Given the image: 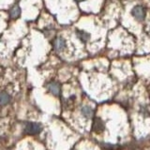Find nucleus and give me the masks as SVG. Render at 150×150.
I'll use <instances>...</instances> for the list:
<instances>
[{"instance_id":"obj_2","label":"nucleus","mask_w":150,"mask_h":150,"mask_svg":"<svg viewBox=\"0 0 150 150\" xmlns=\"http://www.w3.org/2000/svg\"><path fill=\"white\" fill-rule=\"evenodd\" d=\"M105 130V124L100 117H96L93 121L92 131L97 134H101Z\"/></svg>"},{"instance_id":"obj_4","label":"nucleus","mask_w":150,"mask_h":150,"mask_svg":"<svg viewBox=\"0 0 150 150\" xmlns=\"http://www.w3.org/2000/svg\"><path fill=\"white\" fill-rule=\"evenodd\" d=\"M54 48L55 51H57V52H62V51L65 50L66 41H65V40L63 39V38H61V37L56 38V39L54 40Z\"/></svg>"},{"instance_id":"obj_8","label":"nucleus","mask_w":150,"mask_h":150,"mask_svg":"<svg viewBox=\"0 0 150 150\" xmlns=\"http://www.w3.org/2000/svg\"><path fill=\"white\" fill-rule=\"evenodd\" d=\"M82 115L86 117V118H91L94 115V112L91 107L89 106H83L82 108Z\"/></svg>"},{"instance_id":"obj_6","label":"nucleus","mask_w":150,"mask_h":150,"mask_svg":"<svg viewBox=\"0 0 150 150\" xmlns=\"http://www.w3.org/2000/svg\"><path fill=\"white\" fill-rule=\"evenodd\" d=\"M11 101V96L7 92L2 91L0 92V106H5Z\"/></svg>"},{"instance_id":"obj_1","label":"nucleus","mask_w":150,"mask_h":150,"mask_svg":"<svg viewBox=\"0 0 150 150\" xmlns=\"http://www.w3.org/2000/svg\"><path fill=\"white\" fill-rule=\"evenodd\" d=\"M41 131V126L39 123H34V122H28L25 127V133L28 135H35L39 134Z\"/></svg>"},{"instance_id":"obj_5","label":"nucleus","mask_w":150,"mask_h":150,"mask_svg":"<svg viewBox=\"0 0 150 150\" xmlns=\"http://www.w3.org/2000/svg\"><path fill=\"white\" fill-rule=\"evenodd\" d=\"M48 89H49V91L53 94V95L59 96V94H60V86H59V83H55V82L50 83L48 84Z\"/></svg>"},{"instance_id":"obj_10","label":"nucleus","mask_w":150,"mask_h":150,"mask_svg":"<svg viewBox=\"0 0 150 150\" xmlns=\"http://www.w3.org/2000/svg\"><path fill=\"white\" fill-rule=\"evenodd\" d=\"M76 1H78V2H82V1H84V0H76Z\"/></svg>"},{"instance_id":"obj_3","label":"nucleus","mask_w":150,"mask_h":150,"mask_svg":"<svg viewBox=\"0 0 150 150\" xmlns=\"http://www.w3.org/2000/svg\"><path fill=\"white\" fill-rule=\"evenodd\" d=\"M131 14L133 15V17L135 19H137L138 21H143L144 19L145 18V11L144 7L142 6H135L132 11H131Z\"/></svg>"},{"instance_id":"obj_9","label":"nucleus","mask_w":150,"mask_h":150,"mask_svg":"<svg viewBox=\"0 0 150 150\" xmlns=\"http://www.w3.org/2000/svg\"><path fill=\"white\" fill-rule=\"evenodd\" d=\"M20 14H21V8H20V7H19V6H14L11 8V12H9V15H11V17L12 19L18 18L19 16H20Z\"/></svg>"},{"instance_id":"obj_7","label":"nucleus","mask_w":150,"mask_h":150,"mask_svg":"<svg viewBox=\"0 0 150 150\" xmlns=\"http://www.w3.org/2000/svg\"><path fill=\"white\" fill-rule=\"evenodd\" d=\"M76 34H77L78 39L81 40V41H83V42H86L87 40H89V39H90V35H89L88 33L86 32V31L78 30L76 32Z\"/></svg>"}]
</instances>
